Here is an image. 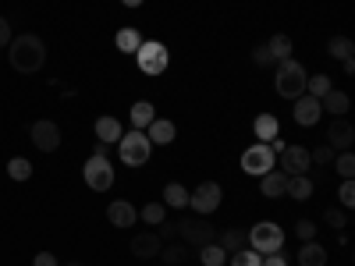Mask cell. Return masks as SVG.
I'll list each match as a JSON object with an SVG mask.
<instances>
[{"instance_id": "cell-1", "label": "cell", "mask_w": 355, "mask_h": 266, "mask_svg": "<svg viewBox=\"0 0 355 266\" xmlns=\"http://www.w3.org/2000/svg\"><path fill=\"white\" fill-rule=\"evenodd\" d=\"M8 61H11V68L21 71V75H36V71H43V64H46V43H43L36 33H21V36H15V39L8 43Z\"/></svg>"}, {"instance_id": "cell-40", "label": "cell", "mask_w": 355, "mask_h": 266, "mask_svg": "<svg viewBox=\"0 0 355 266\" xmlns=\"http://www.w3.org/2000/svg\"><path fill=\"white\" fill-rule=\"evenodd\" d=\"M323 220H327L334 231H345V224H348V217H345L341 210H327V213H323Z\"/></svg>"}, {"instance_id": "cell-34", "label": "cell", "mask_w": 355, "mask_h": 266, "mask_svg": "<svg viewBox=\"0 0 355 266\" xmlns=\"http://www.w3.org/2000/svg\"><path fill=\"white\" fill-rule=\"evenodd\" d=\"M263 263V256L259 252H252L249 245L245 249H239V252H231V266H259Z\"/></svg>"}, {"instance_id": "cell-42", "label": "cell", "mask_w": 355, "mask_h": 266, "mask_svg": "<svg viewBox=\"0 0 355 266\" xmlns=\"http://www.w3.org/2000/svg\"><path fill=\"white\" fill-rule=\"evenodd\" d=\"M33 266H61V263H57V256H53V252H36Z\"/></svg>"}, {"instance_id": "cell-28", "label": "cell", "mask_w": 355, "mask_h": 266, "mask_svg": "<svg viewBox=\"0 0 355 266\" xmlns=\"http://www.w3.org/2000/svg\"><path fill=\"white\" fill-rule=\"evenodd\" d=\"M199 263H202V266H224V263H227V252H224L217 242H210V245L199 249Z\"/></svg>"}, {"instance_id": "cell-39", "label": "cell", "mask_w": 355, "mask_h": 266, "mask_svg": "<svg viewBox=\"0 0 355 266\" xmlns=\"http://www.w3.org/2000/svg\"><path fill=\"white\" fill-rule=\"evenodd\" d=\"M295 234H299V242H313L316 238V224L313 220H299L295 224Z\"/></svg>"}, {"instance_id": "cell-38", "label": "cell", "mask_w": 355, "mask_h": 266, "mask_svg": "<svg viewBox=\"0 0 355 266\" xmlns=\"http://www.w3.org/2000/svg\"><path fill=\"white\" fill-rule=\"evenodd\" d=\"M309 157H313V163L327 167V163L334 160V150H331V145H316V150H309Z\"/></svg>"}, {"instance_id": "cell-27", "label": "cell", "mask_w": 355, "mask_h": 266, "mask_svg": "<svg viewBox=\"0 0 355 266\" xmlns=\"http://www.w3.org/2000/svg\"><path fill=\"white\" fill-rule=\"evenodd\" d=\"M139 220H146L150 227H160L167 220V206L164 202H146L142 210H139Z\"/></svg>"}, {"instance_id": "cell-41", "label": "cell", "mask_w": 355, "mask_h": 266, "mask_svg": "<svg viewBox=\"0 0 355 266\" xmlns=\"http://www.w3.org/2000/svg\"><path fill=\"white\" fill-rule=\"evenodd\" d=\"M15 36H11V21L4 18V15H0V46H8Z\"/></svg>"}, {"instance_id": "cell-2", "label": "cell", "mask_w": 355, "mask_h": 266, "mask_svg": "<svg viewBox=\"0 0 355 266\" xmlns=\"http://www.w3.org/2000/svg\"><path fill=\"white\" fill-rule=\"evenodd\" d=\"M306 68L295 61V57H288V61H277V78H274V89H277V96L284 100H299L306 93Z\"/></svg>"}, {"instance_id": "cell-33", "label": "cell", "mask_w": 355, "mask_h": 266, "mask_svg": "<svg viewBox=\"0 0 355 266\" xmlns=\"http://www.w3.org/2000/svg\"><path fill=\"white\" fill-rule=\"evenodd\" d=\"M331 89H334V85H331V78H327V75H313V78H306V93H309V96H316V100H323V96L331 93Z\"/></svg>"}, {"instance_id": "cell-47", "label": "cell", "mask_w": 355, "mask_h": 266, "mask_svg": "<svg viewBox=\"0 0 355 266\" xmlns=\"http://www.w3.org/2000/svg\"><path fill=\"white\" fill-rule=\"evenodd\" d=\"M68 266H82V263H68Z\"/></svg>"}, {"instance_id": "cell-16", "label": "cell", "mask_w": 355, "mask_h": 266, "mask_svg": "<svg viewBox=\"0 0 355 266\" xmlns=\"http://www.w3.org/2000/svg\"><path fill=\"white\" fill-rule=\"evenodd\" d=\"M259 192L266 195V199H281L284 192H288V174L284 170H266L263 177H259Z\"/></svg>"}, {"instance_id": "cell-12", "label": "cell", "mask_w": 355, "mask_h": 266, "mask_svg": "<svg viewBox=\"0 0 355 266\" xmlns=\"http://www.w3.org/2000/svg\"><path fill=\"white\" fill-rule=\"evenodd\" d=\"M320 117H323V107H320V100H316V96L302 93L299 100H295V125L313 128V125L320 121Z\"/></svg>"}, {"instance_id": "cell-26", "label": "cell", "mask_w": 355, "mask_h": 266, "mask_svg": "<svg viewBox=\"0 0 355 266\" xmlns=\"http://www.w3.org/2000/svg\"><path fill=\"white\" fill-rule=\"evenodd\" d=\"M284 195H291V199H299V202H306L309 195H313V177L309 174H299V177H288V192Z\"/></svg>"}, {"instance_id": "cell-37", "label": "cell", "mask_w": 355, "mask_h": 266, "mask_svg": "<svg viewBox=\"0 0 355 266\" xmlns=\"http://www.w3.org/2000/svg\"><path fill=\"white\" fill-rule=\"evenodd\" d=\"M252 64H256V68H270V64H277V61H274V53L266 50V43L252 50Z\"/></svg>"}, {"instance_id": "cell-9", "label": "cell", "mask_w": 355, "mask_h": 266, "mask_svg": "<svg viewBox=\"0 0 355 266\" xmlns=\"http://www.w3.org/2000/svg\"><path fill=\"white\" fill-rule=\"evenodd\" d=\"M220 199H224V188L217 181H202V185H196L189 192V206H192L199 217H210L217 206H220Z\"/></svg>"}, {"instance_id": "cell-32", "label": "cell", "mask_w": 355, "mask_h": 266, "mask_svg": "<svg viewBox=\"0 0 355 266\" xmlns=\"http://www.w3.org/2000/svg\"><path fill=\"white\" fill-rule=\"evenodd\" d=\"M352 50H355V43H352L348 36H331V43H327V53L338 57V61H348Z\"/></svg>"}, {"instance_id": "cell-25", "label": "cell", "mask_w": 355, "mask_h": 266, "mask_svg": "<svg viewBox=\"0 0 355 266\" xmlns=\"http://www.w3.org/2000/svg\"><path fill=\"white\" fill-rule=\"evenodd\" d=\"M224 252H239V249H245L249 245V234L242 231V227H227L224 234H220V242H217Z\"/></svg>"}, {"instance_id": "cell-21", "label": "cell", "mask_w": 355, "mask_h": 266, "mask_svg": "<svg viewBox=\"0 0 355 266\" xmlns=\"http://www.w3.org/2000/svg\"><path fill=\"white\" fill-rule=\"evenodd\" d=\"M125 135V128H121V121H117V117H96V142H117V139H121Z\"/></svg>"}, {"instance_id": "cell-18", "label": "cell", "mask_w": 355, "mask_h": 266, "mask_svg": "<svg viewBox=\"0 0 355 266\" xmlns=\"http://www.w3.org/2000/svg\"><path fill=\"white\" fill-rule=\"evenodd\" d=\"M252 135L259 139V142H274L277 135H281V121L274 114H256V121H252Z\"/></svg>"}, {"instance_id": "cell-6", "label": "cell", "mask_w": 355, "mask_h": 266, "mask_svg": "<svg viewBox=\"0 0 355 266\" xmlns=\"http://www.w3.org/2000/svg\"><path fill=\"white\" fill-rule=\"evenodd\" d=\"M174 227H178V238H182L189 249H202V245L217 242V227L210 220H182Z\"/></svg>"}, {"instance_id": "cell-35", "label": "cell", "mask_w": 355, "mask_h": 266, "mask_svg": "<svg viewBox=\"0 0 355 266\" xmlns=\"http://www.w3.org/2000/svg\"><path fill=\"white\" fill-rule=\"evenodd\" d=\"M334 170L341 177H355V157H352V150H345V153L334 157Z\"/></svg>"}, {"instance_id": "cell-14", "label": "cell", "mask_w": 355, "mask_h": 266, "mask_svg": "<svg viewBox=\"0 0 355 266\" xmlns=\"http://www.w3.org/2000/svg\"><path fill=\"white\" fill-rule=\"evenodd\" d=\"M132 256L135 259H157L160 256V249H164V242H160V234H153V231H142V234H135L132 238Z\"/></svg>"}, {"instance_id": "cell-4", "label": "cell", "mask_w": 355, "mask_h": 266, "mask_svg": "<svg viewBox=\"0 0 355 266\" xmlns=\"http://www.w3.org/2000/svg\"><path fill=\"white\" fill-rule=\"evenodd\" d=\"M249 245H252V252H259V256H274V252H281V249H284V231H281V224H274V220H259V224L249 231Z\"/></svg>"}, {"instance_id": "cell-13", "label": "cell", "mask_w": 355, "mask_h": 266, "mask_svg": "<svg viewBox=\"0 0 355 266\" xmlns=\"http://www.w3.org/2000/svg\"><path fill=\"white\" fill-rule=\"evenodd\" d=\"M352 142H355V128L345 121V117H334L331 128H327V145L334 153H345V150H352Z\"/></svg>"}, {"instance_id": "cell-30", "label": "cell", "mask_w": 355, "mask_h": 266, "mask_svg": "<svg viewBox=\"0 0 355 266\" xmlns=\"http://www.w3.org/2000/svg\"><path fill=\"white\" fill-rule=\"evenodd\" d=\"M160 256H164V263H167V266H182V263L192 256V249H189L185 242H182V245H164V249H160Z\"/></svg>"}, {"instance_id": "cell-43", "label": "cell", "mask_w": 355, "mask_h": 266, "mask_svg": "<svg viewBox=\"0 0 355 266\" xmlns=\"http://www.w3.org/2000/svg\"><path fill=\"white\" fill-rule=\"evenodd\" d=\"M259 266H288V259H284V252H274V256H263Z\"/></svg>"}, {"instance_id": "cell-24", "label": "cell", "mask_w": 355, "mask_h": 266, "mask_svg": "<svg viewBox=\"0 0 355 266\" xmlns=\"http://www.w3.org/2000/svg\"><path fill=\"white\" fill-rule=\"evenodd\" d=\"M114 43H117V50H121V53H135L139 46H142V33H139V28H117V36H114Z\"/></svg>"}, {"instance_id": "cell-5", "label": "cell", "mask_w": 355, "mask_h": 266, "mask_svg": "<svg viewBox=\"0 0 355 266\" xmlns=\"http://www.w3.org/2000/svg\"><path fill=\"white\" fill-rule=\"evenodd\" d=\"M135 64H139L142 75H164L167 64H171V53L157 39H142V46L135 50Z\"/></svg>"}, {"instance_id": "cell-19", "label": "cell", "mask_w": 355, "mask_h": 266, "mask_svg": "<svg viewBox=\"0 0 355 266\" xmlns=\"http://www.w3.org/2000/svg\"><path fill=\"white\" fill-rule=\"evenodd\" d=\"M128 117H132V128L146 132V128L153 125V117H157V107H153L150 100H135V103H132V110H128Z\"/></svg>"}, {"instance_id": "cell-17", "label": "cell", "mask_w": 355, "mask_h": 266, "mask_svg": "<svg viewBox=\"0 0 355 266\" xmlns=\"http://www.w3.org/2000/svg\"><path fill=\"white\" fill-rule=\"evenodd\" d=\"M146 139H150L153 145H171L178 139V128H174V121H167V117H153V125L146 128Z\"/></svg>"}, {"instance_id": "cell-8", "label": "cell", "mask_w": 355, "mask_h": 266, "mask_svg": "<svg viewBox=\"0 0 355 266\" xmlns=\"http://www.w3.org/2000/svg\"><path fill=\"white\" fill-rule=\"evenodd\" d=\"M274 167H277V157H274V150L266 142H256V145H249V150L242 153V170L252 174V177H263L266 170H274Z\"/></svg>"}, {"instance_id": "cell-20", "label": "cell", "mask_w": 355, "mask_h": 266, "mask_svg": "<svg viewBox=\"0 0 355 266\" xmlns=\"http://www.w3.org/2000/svg\"><path fill=\"white\" fill-rule=\"evenodd\" d=\"M320 107H323V114H331V117H345L352 110V100H348V93H341V89H331V93L320 100Z\"/></svg>"}, {"instance_id": "cell-23", "label": "cell", "mask_w": 355, "mask_h": 266, "mask_svg": "<svg viewBox=\"0 0 355 266\" xmlns=\"http://www.w3.org/2000/svg\"><path fill=\"white\" fill-rule=\"evenodd\" d=\"M164 206H171V210H185L189 206V188L182 181H167L164 185Z\"/></svg>"}, {"instance_id": "cell-7", "label": "cell", "mask_w": 355, "mask_h": 266, "mask_svg": "<svg viewBox=\"0 0 355 266\" xmlns=\"http://www.w3.org/2000/svg\"><path fill=\"white\" fill-rule=\"evenodd\" d=\"M82 177L93 192H110L114 188V167H110L107 157H89L85 167H82Z\"/></svg>"}, {"instance_id": "cell-31", "label": "cell", "mask_w": 355, "mask_h": 266, "mask_svg": "<svg viewBox=\"0 0 355 266\" xmlns=\"http://www.w3.org/2000/svg\"><path fill=\"white\" fill-rule=\"evenodd\" d=\"M8 177H11V181H28V177H33V163H28L25 157L8 160Z\"/></svg>"}, {"instance_id": "cell-11", "label": "cell", "mask_w": 355, "mask_h": 266, "mask_svg": "<svg viewBox=\"0 0 355 266\" xmlns=\"http://www.w3.org/2000/svg\"><path fill=\"white\" fill-rule=\"evenodd\" d=\"M28 139H33V145L40 153H53V150H61V128H57L53 121H36L33 128H28Z\"/></svg>"}, {"instance_id": "cell-29", "label": "cell", "mask_w": 355, "mask_h": 266, "mask_svg": "<svg viewBox=\"0 0 355 266\" xmlns=\"http://www.w3.org/2000/svg\"><path fill=\"white\" fill-rule=\"evenodd\" d=\"M266 50L274 53V61H288V57H291V36H284V33L270 36V43H266Z\"/></svg>"}, {"instance_id": "cell-46", "label": "cell", "mask_w": 355, "mask_h": 266, "mask_svg": "<svg viewBox=\"0 0 355 266\" xmlns=\"http://www.w3.org/2000/svg\"><path fill=\"white\" fill-rule=\"evenodd\" d=\"M125 8H142V0H121Z\"/></svg>"}, {"instance_id": "cell-44", "label": "cell", "mask_w": 355, "mask_h": 266, "mask_svg": "<svg viewBox=\"0 0 355 266\" xmlns=\"http://www.w3.org/2000/svg\"><path fill=\"white\" fill-rule=\"evenodd\" d=\"M160 227H164V231H160V242H164V238H174V234H178L174 224H160Z\"/></svg>"}, {"instance_id": "cell-22", "label": "cell", "mask_w": 355, "mask_h": 266, "mask_svg": "<svg viewBox=\"0 0 355 266\" xmlns=\"http://www.w3.org/2000/svg\"><path fill=\"white\" fill-rule=\"evenodd\" d=\"M299 266H327V249H323L316 238H313V242H302V249H299Z\"/></svg>"}, {"instance_id": "cell-10", "label": "cell", "mask_w": 355, "mask_h": 266, "mask_svg": "<svg viewBox=\"0 0 355 266\" xmlns=\"http://www.w3.org/2000/svg\"><path fill=\"white\" fill-rule=\"evenodd\" d=\"M313 167V157L306 145H284V150L277 153V170H284L288 177H299V174H309Z\"/></svg>"}, {"instance_id": "cell-3", "label": "cell", "mask_w": 355, "mask_h": 266, "mask_svg": "<svg viewBox=\"0 0 355 266\" xmlns=\"http://www.w3.org/2000/svg\"><path fill=\"white\" fill-rule=\"evenodd\" d=\"M150 153H153V142L139 128H132V132H125L121 139H117V157H121V163H128V167L150 163Z\"/></svg>"}, {"instance_id": "cell-45", "label": "cell", "mask_w": 355, "mask_h": 266, "mask_svg": "<svg viewBox=\"0 0 355 266\" xmlns=\"http://www.w3.org/2000/svg\"><path fill=\"white\" fill-rule=\"evenodd\" d=\"M341 68H345V75H352V71H355V57H348V61H341Z\"/></svg>"}, {"instance_id": "cell-15", "label": "cell", "mask_w": 355, "mask_h": 266, "mask_svg": "<svg viewBox=\"0 0 355 266\" xmlns=\"http://www.w3.org/2000/svg\"><path fill=\"white\" fill-rule=\"evenodd\" d=\"M107 220H110L114 227H132V224L139 220V210H135L128 199H114V202L107 206Z\"/></svg>"}, {"instance_id": "cell-36", "label": "cell", "mask_w": 355, "mask_h": 266, "mask_svg": "<svg viewBox=\"0 0 355 266\" xmlns=\"http://www.w3.org/2000/svg\"><path fill=\"white\" fill-rule=\"evenodd\" d=\"M338 199H341V206H355V181H352V177H341Z\"/></svg>"}]
</instances>
